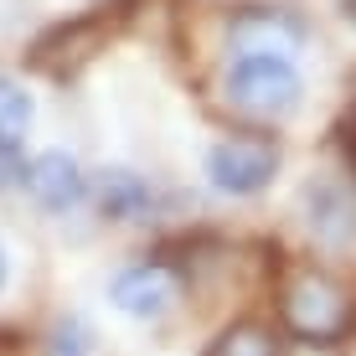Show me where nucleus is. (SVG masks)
I'll return each instance as SVG.
<instances>
[{"instance_id": "423d86ee", "label": "nucleus", "mask_w": 356, "mask_h": 356, "mask_svg": "<svg viewBox=\"0 0 356 356\" xmlns=\"http://www.w3.org/2000/svg\"><path fill=\"white\" fill-rule=\"evenodd\" d=\"M21 186H26V196L42 207V212H72V207L88 196L93 181L83 176V165L72 161L67 150H42V155H31V161H26Z\"/></svg>"}, {"instance_id": "4468645a", "label": "nucleus", "mask_w": 356, "mask_h": 356, "mask_svg": "<svg viewBox=\"0 0 356 356\" xmlns=\"http://www.w3.org/2000/svg\"><path fill=\"white\" fill-rule=\"evenodd\" d=\"M346 16H351V21H356V0H346Z\"/></svg>"}, {"instance_id": "20e7f679", "label": "nucleus", "mask_w": 356, "mask_h": 356, "mask_svg": "<svg viewBox=\"0 0 356 356\" xmlns=\"http://www.w3.org/2000/svg\"><path fill=\"white\" fill-rule=\"evenodd\" d=\"M181 289H186V279H181V268L165 264V259H134V264H124L114 279H108L114 310L134 315V321H161L165 310H176Z\"/></svg>"}, {"instance_id": "9d476101", "label": "nucleus", "mask_w": 356, "mask_h": 356, "mask_svg": "<svg viewBox=\"0 0 356 356\" xmlns=\"http://www.w3.org/2000/svg\"><path fill=\"white\" fill-rule=\"evenodd\" d=\"M305 207H310V227L325 232V238H346V232L356 227L351 196L341 191V186H330V181H321V186H305Z\"/></svg>"}, {"instance_id": "f8f14e48", "label": "nucleus", "mask_w": 356, "mask_h": 356, "mask_svg": "<svg viewBox=\"0 0 356 356\" xmlns=\"http://www.w3.org/2000/svg\"><path fill=\"white\" fill-rule=\"evenodd\" d=\"M47 356H93V336L83 321H57L47 336Z\"/></svg>"}, {"instance_id": "7ed1b4c3", "label": "nucleus", "mask_w": 356, "mask_h": 356, "mask_svg": "<svg viewBox=\"0 0 356 356\" xmlns=\"http://www.w3.org/2000/svg\"><path fill=\"white\" fill-rule=\"evenodd\" d=\"M279 176V140L268 134H227L207 150V181L222 196H259Z\"/></svg>"}, {"instance_id": "0eeeda50", "label": "nucleus", "mask_w": 356, "mask_h": 356, "mask_svg": "<svg viewBox=\"0 0 356 356\" xmlns=\"http://www.w3.org/2000/svg\"><path fill=\"white\" fill-rule=\"evenodd\" d=\"M104 36H108V21L104 16L63 21V26H52L42 42L31 47V63L42 67V72H52V78H67V72H78L98 47H104Z\"/></svg>"}, {"instance_id": "9b49d317", "label": "nucleus", "mask_w": 356, "mask_h": 356, "mask_svg": "<svg viewBox=\"0 0 356 356\" xmlns=\"http://www.w3.org/2000/svg\"><path fill=\"white\" fill-rule=\"evenodd\" d=\"M207 356H284V346H279V336L264 321H238L212 341Z\"/></svg>"}, {"instance_id": "f03ea898", "label": "nucleus", "mask_w": 356, "mask_h": 356, "mask_svg": "<svg viewBox=\"0 0 356 356\" xmlns=\"http://www.w3.org/2000/svg\"><path fill=\"white\" fill-rule=\"evenodd\" d=\"M222 98L253 124H279L305 104V78L284 52H232L222 72Z\"/></svg>"}, {"instance_id": "1a4fd4ad", "label": "nucleus", "mask_w": 356, "mask_h": 356, "mask_svg": "<svg viewBox=\"0 0 356 356\" xmlns=\"http://www.w3.org/2000/svg\"><path fill=\"white\" fill-rule=\"evenodd\" d=\"M31 119H36L31 93L21 88L16 78H6V72H0V161H16V155L26 150Z\"/></svg>"}, {"instance_id": "6e6552de", "label": "nucleus", "mask_w": 356, "mask_h": 356, "mask_svg": "<svg viewBox=\"0 0 356 356\" xmlns=\"http://www.w3.org/2000/svg\"><path fill=\"white\" fill-rule=\"evenodd\" d=\"M93 196H98V212L114 217V222H150V212H155V186L145 176H134V170H124V165L98 170Z\"/></svg>"}, {"instance_id": "39448f33", "label": "nucleus", "mask_w": 356, "mask_h": 356, "mask_svg": "<svg viewBox=\"0 0 356 356\" xmlns=\"http://www.w3.org/2000/svg\"><path fill=\"white\" fill-rule=\"evenodd\" d=\"M305 26L289 6H238L227 16V47L232 52H284L294 57L305 47Z\"/></svg>"}, {"instance_id": "2eb2a0df", "label": "nucleus", "mask_w": 356, "mask_h": 356, "mask_svg": "<svg viewBox=\"0 0 356 356\" xmlns=\"http://www.w3.org/2000/svg\"><path fill=\"white\" fill-rule=\"evenodd\" d=\"M93 6H98V0H93Z\"/></svg>"}, {"instance_id": "ddd939ff", "label": "nucleus", "mask_w": 356, "mask_h": 356, "mask_svg": "<svg viewBox=\"0 0 356 356\" xmlns=\"http://www.w3.org/2000/svg\"><path fill=\"white\" fill-rule=\"evenodd\" d=\"M10 284V259H6V248H0V289Z\"/></svg>"}, {"instance_id": "f257e3e1", "label": "nucleus", "mask_w": 356, "mask_h": 356, "mask_svg": "<svg viewBox=\"0 0 356 356\" xmlns=\"http://www.w3.org/2000/svg\"><path fill=\"white\" fill-rule=\"evenodd\" d=\"M279 321L305 346H336L356 330V289L330 268H294L279 289Z\"/></svg>"}]
</instances>
